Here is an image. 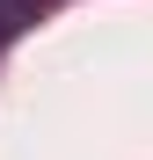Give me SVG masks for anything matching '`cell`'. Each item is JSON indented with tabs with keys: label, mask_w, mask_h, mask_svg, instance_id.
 <instances>
[]
</instances>
